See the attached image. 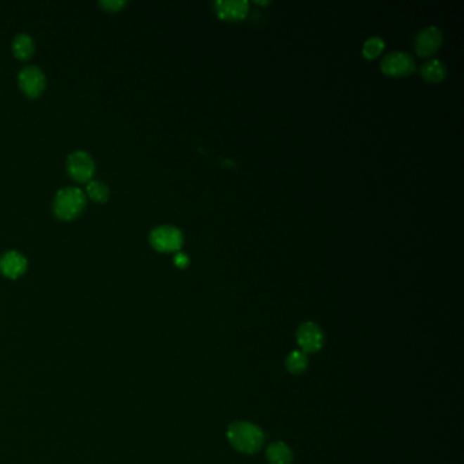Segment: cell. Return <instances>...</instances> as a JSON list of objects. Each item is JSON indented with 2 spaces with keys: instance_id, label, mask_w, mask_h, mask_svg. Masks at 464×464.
I'll use <instances>...</instances> for the list:
<instances>
[{
  "instance_id": "cell-1",
  "label": "cell",
  "mask_w": 464,
  "mask_h": 464,
  "mask_svg": "<svg viewBox=\"0 0 464 464\" xmlns=\"http://www.w3.org/2000/svg\"><path fill=\"white\" fill-rule=\"evenodd\" d=\"M226 434L233 448L245 455L259 452L264 444L263 430L251 422H233Z\"/></svg>"
},
{
  "instance_id": "cell-2",
  "label": "cell",
  "mask_w": 464,
  "mask_h": 464,
  "mask_svg": "<svg viewBox=\"0 0 464 464\" xmlns=\"http://www.w3.org/2000/svg\"><path fill=\"white\" fill-rule=\"evenodd\" d=\"M86 206L84 191L78 187H65L58 191L53 199V212L58 218L71 221L78 217Z\"/></svg>"
},
{
  "instance_id": "cell-3",
  "label": "cell",
  "mask_w": 464,
  "mask_h": 464,
  "mask_svg": "<svg viewBox=\"0 0 464 464\" xmlns=\"http://www.w3.org/2000/svg\"><path fill=\"white\" fill-rule=\"evenodd\" d=\"M183 233L176 226L162 225L150 233V244L160 252H176L183 247Z\"/></svg>"
},
{
  "instance_id": "cell-4",
  "label": "cell",
  "mask_w": 464,
  "mask_h": 464,
  "mask_svg": "<svg viewBox=\"0 0 464 464\" xmlns=\"http://www.w3.org/2000/svg\"><path fill=\"white\" fill-rule=\"evenodd\" d=\"M67 172L74 180L86 183L93 177L96 172L94 160L84 150L72 151L67 158Z\"/></svg>"
},
{
  "instance_id": "cell-5",
  "label": "cell",
  "mask_w": 464,
  "mask_h": 464,
  "mask_svg": "<svg viewBox=\"0 0 464 464\" xmlns=\"http://www.w3.org/2000/svg\"><path fill=\"white\" fill-rule=\"evenodd\" d=\"M18 82H20L22 91L26 96L36 98L44 91L46 79H45V74L42 72L40 67H37L34 64H29V65H25L20 71Z\"/></svg>"
},
{
  "instance_id": "cell-6",
  "label": "cell",
  "mask_w": 464,
  "mask_h": 464,
  "mask_svg": "<svg viewBox=\"0 0 464 464\" xmlns=\"http://www.w3.org/2000/svg\"><path fill=\"white\" fill-rule=\"evenodd\" d=\"M297 343L304 353H316L324 344V335L320 327L312 321L301 324L297 330Z\"/></svg>"
},
{
  "instance_id": "cell-7",
  "label": "cell",
  "mask_w": 464,
  "mask_h": 464,
  "mask_svg": "<svg viewBox=\"0 0 464 464\" xmlns=\"http://www.w3.org/2000/svg\"><path fill=\"white\" fill-rule=\"evenodd\" d=\"M415 68L414 60L404 52H392L381 62V70L389 77H406Z\"/></svg>"
},
{
  "instance_id": "cell-8",
  "label": "cell",
  "mask_w": 464,
  "mask_h": 464,
  "mask_svg": "<svg viewBox=\"0 0 464 464\" xmlns=\"http://www.w3.org/2000/svg\"><path fill=\"white\" fill-rule=\"evenodd\" d=\"M442 42H443L442 32L437 27L430 26L418 33L415 40V49L421 56H430L434 52H437V49L442 46Z\"/></svg>"
},
{
  "instance_id": "cell-9",
  "label": "cell",
  "mask_w": 464,
  "mask_h": 464,
  "mask_svg": "<svg viewBox=\"0 0 464 464\" xmlns=\"http://www.w3.org/2000/svg\"><path fill=\"white\" fill-rule=\"evenodd\" d=\"M26 269H27V259L18 251H7L1 254L0 273L4 276L15 279L21 276L26 271Z\"/></svg>"
},
{
  "instance_id": "cell-10",
  "label": "cell",
  "mask_w": 464,
  "mask_h": 464,
  "mask_svg": "<svg viewBox=\"0 0 464 464\" xmlns=\"http://www.w3.org/2000/svg\"><path fill=\"white\" fill-rule=\"evenodd\" d=\"M215 11L219 18L225 21H240L245 18L250 10V4L245 0H228V1H215Z\"/></svg>"
},
{
  "instance_id": "cell-11",
  "label": "cell",
  "mask_w": 464,
  "mask_h": 464,
  "mask_svg": "<svg viewBox=\"0 0 464 464\" xmlns=\"http://www.w3.org/2000/svg\"><path fill=\"white\" fill-rule=\"evenodd\" d=\"M266 459L270 464H292L293 452L288 444L275 442L266 449Z\"/></svg>"
},
{
  "instance_id": "cell-12",
  "label": "cell",
  "mask_w": 464,
  "mask_h": 464,
  "mask_svg": "<svg viewBox=\"0 0 464 464\" xmlns=\"http://www.w3.org/2000/svg\"><path fill=\"white\" fill-rule=\"evenodd\" d=\"M34 48H36L34 40L27 33H20L13 40V51H14L15 56L21 60L29 59L33 55Z\"/></svg>"
},
{
  "instance_id": "cell-13",
  "label": "cell",
  "mask_w": 464,
  "mask_h": 464,
  "mask_svg": "<svg viewBox=\"0 0 464 464\" xmlns=\"http://www.w3.org/2000/svg\"><path fill=\"white\" fill-rule=\"evenodd\" d=\"M285 365L292 375H302L308 368V356L301 350H295L286 357Z\"/></svg>"
},
{
  "instance_id": "cell-14",
  "label": "cell",
  "mask_w": 464,
  "mask_h": 464,
  "mask_svg": "<svg viewBox=\"0 0 464 464\" xmlns=\"http://www.w3.org/2000/svg\"><path fill=\"white\" fill-rule=\"evenodd\" d=\"M421 74L422 77L429 82H440L445 78L446 71L442 62L433 59L422 65Z\"/></svg>"
},
{
  "instance_id": "cell-15",
  "label": "cell",
  "mask_w": 464,
  "mask_h": 464,
  "mask_svg": "<svg viewBox=\"0 0 464 464\" xmlns=\"http://www.w3.org/2000/svg\"><path fill=\"white\" fill-rule=\"evenodd\" d=\"M86 191L89 193V196L94 200V202H106L109 199V188L104 181L100 180H91L87 183L86 186Z\"/></svg>"
},
{
  "instance_id": "cell-16",
  "label": "cell",
  "mask_w": 464,
  "mask_h": 464,
  "mask_svg": "<svg viewBox=\"0 0 464 464\" xmlns=\"http://www.w3.org/2000/svg\"><path fill=\"white\" fill-rule=\"evenodd\" d=\"M384 49V41L380 37H372L365 42L362 53L366 59H376Z\"/></svg>"
},
{
  "instance_id": "cell-17",
  "label": "cell",
  "mask_w": 464,
  "mask_h": 464,
  "mask_svg": "<svg viewBox=\"0 0 464 464\" xmlns=\"http://www.w3.org/2000/svg\"><path fill=\"white\" fill-rule=\"evenodd\" d=\"M100 4L108 11H117L127 4L126 0H101Z\"/></svg>"
},
{
  "instance_id": "cell-18",
  "label": "cell",
  "mask_w": 464,
  "mask_h": 464,
  "mask_svg": "<svg viewBox=\"0 0 464 464\" xmlns=\"http://www.w3.org/2000/svg\"><path fill=\"white\" fill-rule=\"evenodd\" d=\"M173 262L177 267L186 269L190 264V257H188V254H186L184 252H177L174 256V259H173Z\"/></svg>"
}]
</instances>
